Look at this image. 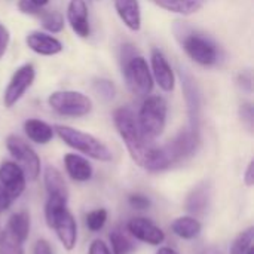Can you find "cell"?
I'll return each mask as SVG.
<instances>
[{
    "instance_id": "obj_5",
    "label": "cell",
    "mask_w": 254,
    "mask_h": 254,
    "mask_svg": "<svg viewBox=\"0 0 254 254\" xmlns=\"http://www.w3.org/2000/svg\"><path fill=\"white\" fill-rule=\"evenodd\" d=\"M54 132H57V135L71 149L92 158L101 162H110L113 155L110 152V149L97 137L86 134L83 131L74 129L71 127H65V125H57L54 128Z\"/></svg>"
},
{
    "instance_id": "obj_39",
    "label": "cell",
    "mask_w": 254,
    "mask_h": 254,
    "mask_svg": "<svg viewBox=\"0 0 254 254\" xmlns=\"http://www.w3.org/2000/svg\"><path fill=\"white\" fill-rule=\"evenodd\" d=\"M244 183L249 186V188H252L254 183V162L253 161H250L249 162V165H247V170H246V173H244Z\"/></svg>"
},
{
    "instance_id": "obj_29",
    "label": "cell",
    "mask_w": 254,
    "mask_h": 254,
    "mask_svg": "<svg viewBox=\"0 0 254 254\" xmlns=\"http://www.w3.org/2000/svg\"><path fill=\"white\" fill-rule=\"evenodd\" d=\"M107 217H109L107 210H104V208H95V210H92V211H89L86 214V220H85L86 228L91 232H100L104 228V225L107 222Z\"/></svg>"
},
{
    "instance_id": "obj_23",
    "label": "cell",
    "mask_w": 254,
    "mask_h": 254,
    "mask_svg": "<svg viewBox=\"0 0 254 254\" xmlns=\"http://www.w3.org/2000/svg\"><path fill=\"white\" fill-rule=\"evenodd\" d=\"M156 6L179 15H192L196 13L207 0H152Z\"/></svg>"
},
{
    "instance_id": "obj_15",
    "label": "cell",
    "mask_w": 254,
    "mask_h": 254,
    "mask_svg": "<svg viewBox=\"0 0 254 254\" xmlns=\"http://www.w3.org/2000/svg\"><path fill=\"white\" fill-rule=\"evenodd\" d=\"M67 19L71 30L82 39H86L91 33L88 6L85 0H70L67 7Z\"/></svg>"
},
{
    "instance_id": "obj_9",
    "label": "cell",
    "mask_w": 254,
    "mask_h": 254,
    "mask_svg": "<svg viewBox=\"0 0 254 254\" xmlns=\"http://www.w3.org/2000/svg\"><path fill=\"white\" fill-rule=\"evenodd\" d=\"M6 147L19 168L24 171L25 179L34 182L40 174V158L33 147L18 135H9L6 138Z\"/></svg>"
},
{
    "instance_id": "obj_21",
    "label": "cell",
    "mask_w": 254,
    "mask_h": 254,
    "mask_svg": "<svg viewBox=\"0 0 254 254\" xmlns=\"http://www.w3.org/2000/svg\"><path fill=\"white\" fill-rule=\"evenodd\" d=\"M171 231L174 235H177L182 240H193L201 234L202 225L193 216H183V217H177L171 223Z\"/></svg>"
},
{
    "instance_id": "obj_30",
    "label": "cell",
    "mask_w": 254,
    "mask_h": 254,
    "mask_svg": "<svg viewBox=\"0 0 254 254\" xmlns=\"http://www.w3.org/2000/svg\"><path fill=\"white\" fill-rule=\"evenodd\" d=\"M92 86H94V91H95L103 100H106V101L113 100L115 95H116V86H115V83H113L112 80H109V79H104V77L95 79L94 83H92Z\"/></svg>"
},
{
    "instance_id": "obj_17",
    "label": "cell",
    "mask_w": 254,
    "mask_h": 254,
    "mask_svg": "<svg viewBox=\"0 0 254 254\" xmlns=\"http://www.w3.org/2000/svg\"><path fill=\"white\" fill-rule=\"evenodd\" d=\"M64 165H65V171L67 174L71 177V180L79 182V183H85L89 182L92 179L94 170L92 165L89 164L88 159H85L80 155L76 153H67L64 156Z\"/></svg>"
},
{
    "instance_id": "obj_6",
    "label": "cell",
    "mask_w": 254,
    "mask_h": 254,
    "mask_svg": "<svg viewBox=\"0 0 254 254\" xmlns=\"http://www.w3.org/2000/svg\"><path fill=\"white\" fill-rule=\"evenodd\" d=\"M167 112H168L167 101L159 95L147 97L143 101L137 116V122L143 135L147 140L155 141L164 132L167 124Z\"/></svg>"
},
{
    "instance_id": "obj_43",
    "label": "cell",
    "mask_w": 254,
    "mask_h": 254,
    "mask_svg": "<svg viewBox=\"0 0 254 254\" xmlns=\"http://www.w3.org/2000/svg\"><path fill=\"white\" fill-rule=\"evenodd\" d=\"M0 234H1V229H0Z\"/></svg>"
},
{
    "instance_id": "obj_1",
    "label": "cell",
    "mask_w": 254,
    "mask_h": 254,
    "mask_svg": "<svg viewBox=\"0 0 254 254\" xmlns=\"http://www.w3.org/2000/svg\"><path fill=\"white\" fill-rule=\"evenodd\" d=\"M113 122L132 161L146 170L149 161L153 156L156 144L143 135L134 112L128 107H119L113 113Z\"/></svg>"
},
{
    "instance_id": "obj_28",
    "label": "cell",
    "mask_w": 254,
    "mask_h": 254,
    "mask_svg": "<svg viewBox=\"0 0 254 254\" xmlns=\"http://www.w3.org/2000/svg\"><path fill=\"white\" fill-rule=\"evenodd\" d=\"M42 25L51 33H60L64 28V18L57 10H43L40 15Z\"/></svg>"
},
{
    "instance_id": "obj_35",
    "label": "cell",
    "mask_w": 254,
    "mask_h": 254,
    "mask_svg": "<svg viewBox=\"0 0 254 254\" xmlns=\"http://www.w3.org/2000/svg\"><path fill=\"white\" fill-rule=\"evenodd\" d=\"M88 254H112L110 249L107 247V244L101 240H95L92 241V244L89 246Z\"/></svg>"
},
{
    "instance_id": "obj_4",
    "label": "cell",
    "mask_w": 254,
    "mask_h": 254,
    "mask_svg": "<svg viewBox=\"0 0 254 254\" xmlns=\"http://www.w3.org/2000/svg\"><path fill=\"white\" fill-rule=\"evenodd\" d=\"M67 201L64 198L48 196L45 205V219L48 226L55 232L63 247L71 252L77 243V225L67 208Z\"/></svg>"
},
{
    "instance_id": "obj_12",
    "label": "cell",
    "mask_w": 254,
    "mask_h": 254,
    "mask_svg": "<svg viewBox=\"0 0 254 254\" xmlns=\"http://www.w3.org/2000/svg\"><path fill=\"white\" fill-rule=\"evenodd\" d=\"M25 174L16 162L4 161L0 165V185L4 188L12 201L18 199L25 190Z\"/></svg>"
},
{
    "instance_id": "obj_3",
    "label": "cell",
    "mask_w": 254,
    "mask_h": 254,
    "mask_svg": "<svg viewBox=\"0 0 254 254\" xmlns=\"http://www.w3.org/2000/svg\"><path fill=\"white\" fill-rule=\"evenodd\" d=\"M122 73L128 89L137 97H147L153 89V76L147 61L137 54L131 43H125L121 49Z\"/></svg>"
},
{
    "instance_id": "obj_27",
    "label": "cell",
    "mask_w": 254,
    "mask_h": 254,
    "mask_svg": "<svg viewBox=\"0 0 254 254\" xmlns=\"http://www.w3.org/2000/svg\"><path fill=\"white\" fill-rule=\"evenodd\" d=\"M253 240H254V229L249 228L246 231H243L231 246V252L229 254H247L253 249Z\"/></svg>"
},
{
    "instance_id": "obj_34",
    "label": "cell",
    "mask_w": 254,
    "mask_h": 254,
    "mask_svg": "<svg viewBox=\"0 0 254 254\" xmlns=\"http://www.w3.org/2000/svg\"><path fill=\"white\" fill-rule=\"evenodd\" d=\"M18 7L21 9V12L33 15V16H37V18H40V15L43 13V9L40 6H36L30 0H19L18 1Z\"/></svg>"
},
{
    "instance_id": "obj_33",
    "label": "cell",
    "mask_w": 254,
    "mask_h": 254,
    "mask_svg": "<svg viewBox=\"0 0 254 254\" xmlns=\"http://www.w3.org/2000/svg\"><path fill=\"white\" fill-rule=\"evenodd\" d=\"M129 205L135 210H147L150 207V199L146 196V195H141V193H134L129 196L128 199Z\"/></svg>"
},
{
    "instance_id": "obj_37",
    "label": "cell",
    "mask_w": 254,
    "mask_h": 254,
    "mask_svg": "<svg viewBox=\"0 0 254 254\" xmlns=\"http://www.w3.org/2000/svg\"><path fill=\"white\" fill-rule=\"evenodd\" d=\"M33 254H54V252L46 240H39L33 247Z\"/></svg>"
},
{
    "instance_id": "obj_13",
    "label": "cell",
    "mask_w": 254,
    "mask_h": 254,
    "mask_svg": "<svg viewBox=\"0 0 254 254\" xmlns=\"http://www.w3.org/2000/svg\"><path fill=\"white\" fill-rule=\"evenodd\" d=\"M127 231L135 240L150 246H159L165 241L164 231L146 217L131 219L127 225Z\"/></svg>"
},
{
    "instance_id": "obj_22",
    "label": "cell",
    "mask_w": 254,
    "mask_h": 254,
    "mask_svg": "<svg viewBox=\"0 0 254 254\" xmlns=\"http://www.w3.org/2000/svg\"><path fill=\"white\" fill-rule=\"evenodd\" d=\"M24 131H25L27 137L37 144H46L54 138V128L40 119L25 121Z\"/></svg>"
},
{
    "instance_id": "obj_32",
    "label": "cell",
    "mask_w": 254,
    "mask_h": 254,
    "mask_svg": "<svg viewBox=\"0 0 254 254\" xmlns=\"http://www.w3.org/2000/svg\"><path fill=\"white\" fill-rule=\"evenodd\" d=\"M237 83H238V86H240L243 91L252 94V92H253V74H252V71H250V70L241 71V73L237 76Z\"/></svg>"
},
{
    "instance_id": "obj_40",
    "label": "cell",
    "mask_w": 254,
    "mask_h": 254,
    "mask_svg": "<svg viewBox=\"0 0 254 254\" xmlns=\"http://www.w3.org/2000/svg\"><path fill=\"white\" fill-rule=\"evenodd\" d=\"M156 254H179L174 249H171V247H162V249H159L158 250V253Z\"/></svg>"
},
{
    "instance_id": "obj_20",
    "label": "cell",
    "mask_w": 254,
    "mask_h": 254,
    "mask_svg": "<svg viewBox=\"0 0 254 254\" xmlns=\"http://www.w3.org/2000/svg\"><path fill=\"white\" fill-rule=\"evenodd\" d=\"M43 182H45V189L48 192V196L68 199V189H67L65 180H64V177L61 176V173L55 167L48 165L45 168Z\"/></svg>"
},
{
    "instance_id": "obj_14",
    "label": "cell",
    "mask_w": 254,
    "mask_h": 254,
    "mask_svg": "<svg viewBox=\"0 0 254 254\" xmlns=\"http://www.w3.org/2000/svg\"><path fill=\"white\" fill-rule=\"evenodd\" d=\"M150 61H152L153 79L156 80V83L159 85V88L162 91L171 92L176 85V76H174L171 65L168 64L165 55L159 49H153L152 55H150Z\"/></svg>"
},
{
    "instance_id": "obj_8",
    "label": "cell",
    "mask_w": 254,
    "mask_h": 254,
    "mask_svg": "<svg viewBox=\"0 0 254 254\" xmlns=\"http://www.w3.org/2000/svg\"><path fill=\"white\" fill-rule=\"evenodd\" d=\"M199 143H201L199 131H195L192 128H186V129L180 131L171 141L161 146L168 168L177 162H182V161L193 156L199 147Z\"/></svg>"
},
{
    "instance_id": "obj_31",
    "label": "cell",
    "mask_w": 254,
    "mask_h": 254,
    "mask_svg": "<svg viewBox=\"0 0 254 254\" xmlns=\"http://www.w3.org/2000/svg\"><path fill=\"white\" fill-rule=\"evenodd\" d=\"M240 118H241V122L244 124V127L252 132L254 125V110L252 103L241 104V107H240Z\"/></svg>"
},
{
    "instance_id": "obj_18",
    "label": "cell",
    "mask_w": 254,
    "mask_h": 254,
    "mask_svg": "<svg viewBox=\"0 0 254 254\" xmlns=\"http://www.w3.org/2000/svg\"><path fill=\"white\" fill-rule=\"evenodd\" d=\"M210 199H211V186L210 183L204 182L190 190V193L186 198L185 207L190 214L199 216L207 211L210 205Z\"/></svg>"
},
{
    "instance_id": "obj_42",
    "label": "cell",
    "mask_w": 254,
    "mask_h": 254,
    "mask_svg": "<svg viewBox=\"0 0 254 254\" xmlns=\"http://www.w3.org/2000/svg\"><path fill=\"white\" fill-rule=\"evenodd\" d=\"M205 254H220V252H216V250H210V252H207Z\"/></svg>"
},
{
    "instance_id": "obj_24",
    "label": "cell",
    "mask_w": 254,
    "mask_h": 254,
    "mask_svg": "<svg viewBox=\"0 0 254 254\" xmlns=\"http://www.w3.org/2000/svg\"><path fill=\"white\" fill-rule=\"evenodd\" d=\"M6 229H9L12 234H15L19 240L25 243L30 235V214L27 211L13 213L7 220Z\"/></svg>"
},
{
    "instance_id": "obj_16",
    "label": "cell",
    "mask_w": 254,
    "mask_h": 254,
    "mask_svg": "<svg viewBox=\"0 0 254 254\" xmlns=\"http://www.w3.org/2000/svg\"><path fill=\"white\" fill-rule=\"evenodd\" d=\"M25 42H27V46L39 55L51 57V55H57L63 51V45L58 39H55L51 34L42 33V31H31L27 36Z\"/></svg>"
},
{
    "instance_id": "obj_19",
    "label": "cell",
    "mask_w": 254,
    "mask_h": 254,
    "mask_svg": "<svg viewBox=\"0 0 254 254\" xmlns=\"http://www.w3.org/2000/svg\"><path fill=\"white\" fill-rule=\"evenodd\" d=\"M115 9L122 22L132 31H138L141 27V10L138 0H113Z\"/></svg>"
},
{
    "instance_id": "obj_2",
    "label": "cell",
    "mask_w": 254,
    "mask_h": 254,
    "mask_svg": "<svg viewBox=\"0 0 254 254\" xmlns=\"http://www.w3.org/2000/svg\"><path fill=\"white\" fill-rule=\"evenodd\" d=\"M174 33L188 57L199 65L211 67L220 61L219 46L207 34L193 30L185 22H176Z\"/></svg>"
},
{
    "instance_id": "obj_10",
    "label": "cell",
    "mask_w": 254,
    "mask_h": 254,
    "mask_svg": "<svg viewBox=\"0 0 254 254\" xmlns=\"http://www.w3.org/2000/svg\"><path fill=\"white\" fill-rule=\"evenodd\" d=\"M179 73H180V80H182V88H183V94H185V100H186V106H188V116H189V128L199 131V124H201V91L198 88L196 80L193 79V76L189 73L188 68L185 67H179Z\"/></svg>"
},
{
    "instance_id": "obj_25",
    "label": "cell",
    "mask_w": 254,
    "mask_h": 254,
    "mask_svg": "<svg viewBox=\"0 0 254 254\" xmlns=\"http://www.w3.org/2000/svg\"><path fill=\"white\" fill-rule=\"evenodd\" d=\"M109 238H110L113 254H129L134 250V243H132L128 231H125L121 226H116L110 232Z\"/></svg>"
},
{
    "instance_id": "obj_26",
    "label": "cell",
    "mask_w": 254,
    "mask_h": 254,
    "mask_svg": "<svg viewBox=\"0 0 254 254\" xmlns=\"http://www.w3.org/2000/svg\"><path fill=\"white\" fill-rule=\"evenodd\" d=\"M0 254H24V241L4 228L0 234Z\"/></svg>"
},
{
    "instance_id": "obj_36",
    "label": "cell",
    "mask_w": 254,
    "mask_h": 254,
    "mask_svg": "<svg viewBox=\"0 0 254 254\" xmlns=\"http://www.w3.org/2000/svg\"><path fill=\"white\" fill-rule=\"evenodd\" d=\"M12 199L10 196L7 195V192L4 190V188L0 185V214H3L4 211H7L12 205Z\"/></svg>"
},
{
    "instance_id": "obj_38",
    "label": "cell",
    "mask_w": 254,
    "mask_h": 254,
    "mask_svg": "<svg viewBox=\"0 0 254 254\" xmlns=\"http://www.w3.org/2000/svg\"><path fill=\"white\" fill-rule=\"evenodd\" d=\"M7 45H9V31L3 24H0V58L4 55Z\"/></svg>"
},
{
    "instance_id": "obj_7",
    "label": "cell",
    "mask_w": 254,
    "mask_h": 254,
    "mask_svg": "<svg viewBox=\"0 0 254 254\" xmlns=\"http://www.w3.org/2000/svg\"><path fill=\"white\" fill-rule=\"evenodd\" d=\"M49 106L61 116L82 118L92 110V101L77 91H57L48 98Z\"/></svg>"
},
{
    "instance_id": "obj_41",
    "label": "cell",
    "mask_w": 254,
    "mask_h": 254,
    "mask_svg": "<svg viewBox=\"0 0 254 254\" xmlns=\"http://www.w3.org/2000/svg\"><path fill=\"white\" fill-rule=\"evenodd\" d=\"M30 1H31V3H34L36 6H40V7H43V6H45V4H46L49 0H30Z\"/></svg>"
},
{
    "instance_id": "obj_11",
    "label": "cell",
    "mask_w": 254,
    "mask_h": 254,
    "mask_svg": "<svg viewBox=\"0 0 254 254\" xmlns=\"http://www.w3.org/2000/svg\"><path fill=\"white\" fill-rule=\"evenodd\" d=\"M34 76H36V70H34L33 64H24L13 73L7 88L4 91V95H3V103L6 107L10 109L21 100V97L31 86Z\"/></svg>"
}]
</instances>
